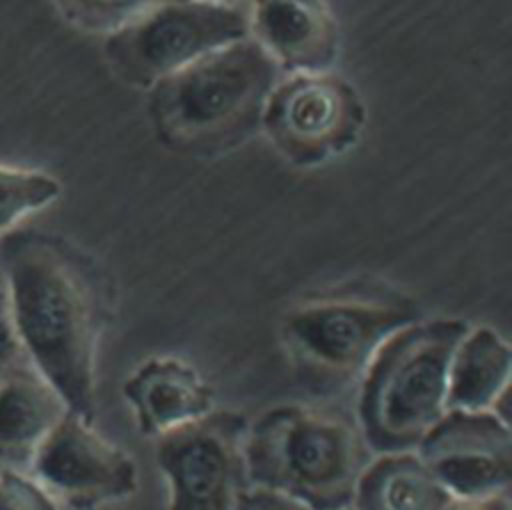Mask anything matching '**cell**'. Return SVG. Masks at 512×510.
<instances>
[{
	"label": "cell",
	"mask_w": 512,
	"mask_h": 510,
	"mask_svg": "<svg viewBox=\"0 0 512 510\" xmlns=\"http://www.w3.org/2000/svg\"><path fill=\"white\" fill-rule=\"evenodd\" d=\"M60 190L62 186L52 174L0 166V236L24 216L52 204Z\"/></svg>",
	"instance_id": "16"
},
{
	"label": "cell",
	"mask_w": 512,
	"mask_h": 510,
	"mask_svg": "<svg viewBox=\"0 0 512 510\" xmlns=\"http://www.w3.org/2000/svg\"><path fill=\"white\" fill-rule=\"evenodd\" d=\"M0 276L22 354L92 422L96 354L112 318L108 276L76 244L32 230L0 240Z\"/></svg>",
	"instance_id": "1"
},
{
	"label": "cell",
	"mask_w": 512,
	"mask_h": 510,
	"mask_svg": "<svg viewBox=\"0 0 512 510\" xmlns=\"http://www.w3.org/2000/svg\"><path fill=\"white\" fill-rule=\"evenodd\" d=\"M136 426L144 436H164L214 410L212 388L200 372L176 356L144 360L122 384Z\"/></svg>",
	"instance_id": "12"
},
{
	"label": "cell",
	"mask_w": 512,
	"mask_h": 510,
	"mask_svg": "<svg viewBox=\"0 0 512 510\" xmlns=\"http://www.w3.org/2000/svg\"><path fill=\"white\" fill-rule=\"evenodd\" d=\"M158 0H52L56 10L76 28L90 34H112Z\"/></svg>",
	"instance_id": "17"
},
{
	"label": "cell",
	"mask_w": 512,
	"mask_h": 510,
	"mask_svg": "<svg viewBox=\"0 0 512 510\" xmlns=\"http://www.w3.org/2000/svg\"><path fill=\"white\" fill-rule=\"evenodd\" d=\"M366 122L368 108L350 80L332 70L292 72L272 86L260 130L286 162L314 168L352 150Z\"/></svg>",
	"instance_id": "7"
},
{
	"label": "cell",
	"mask_w": 512,
	"mask_h": 510,
	"mask_svg": "<svg viewBox=\"0 0 512 510\" xmlns=\"http://www.w3.org/2000/svg\"><path fill=\"white\" fill-rule=\"evenodd\" d=\"M248 36L238 6L202 0H158L106 36L104 54L128 84L150 88L196 58Z\"/></svg>",
	"instance_id": "6"
},
{
	"label": "cell",
	"mask_w": 512,
	"mask_h": 510,
	"mask_svg": "<svg viewBox=\"0 0 512 510\" xmlns=\"http://www.w3.org/2000/svg\"><path fill=\"white\" fill-rule=\"evenodd\" d=\"M20 352L22 350H20L16 334L12 330L4 284H2V276H0V374L18 358Z\"/></svg>",
	"instance_id": "20"
},
{
	"label": "cell",
	"mask_w": 512,
	"mask_h": 510,
	"mask_svg": "<svg viewBox=\"0 0 512 510\" xmlns=\"http://www.w3.org/2000/svg\"><path fill=\"white\" fill-rule=\"evenodd\" d=\"M346 510H354V508H346Z\"/></svg>",
	"instance_id": "23"
},
{
	"label": "cell",
	"mask_w": 512,
	"mask_h": 510,
	"mask_svg": "<svg viewBox=\"0 0 512 510\" xmlns=\"http://www.w3.org/2000/svg\"><path fill=\"white\" fill-rule=\"evenodd\" d=\"M282 76L250 36L220 46L148 88V116L170 150L212 156L260 130L262 110Z\"/></svg>",
	"instance_id": "2"
},
{
	"label": "cell",
	"mask_w": 512,
	"mask_h": 510,
	"mask_svg": "<svg viewBox=\"0 0 512 510\" xmlns=\"http://www.w3.org/2000/svg\"><path fill=\"white\" fill-rule=\"evenodd\" d=\"M234 510H310V508L280 492L250 486L240 494Z\"/></svg>",
	"instance_id": "19"
},
{
	"label": "cell",
	"mask_w": 512,
	"mask_h": 510,
	"mask_svg": "<svg viewBox=\"0 0 512 510\" xmlns=\"http://www.w3.org/2000/svg\"><path fill=\"white\" fill-rule=\"evenodd\" d=\"M420 320L408 296L382 286L352 284L294 304L280 338L304 388L334 398L358 388L382 344Z\"/></svg>",
	"instance_id": "4"
},
{
	"label": "cell",
	"mask_w": 512,
	"mask_h": 510,
	"mask_svg": "<svg viewBox=\"0 0 512 510\" xmlns=\"http://www.w3.org/2000/svg\"><path fill=\"white\" fill-rule=\"evenodd\" d=\"M510 374L508 342L490 326H468L450 358L446 410L498 412V404L508 394Z\"/></svg>",
	"instance_id": "14"
},
{
	"label": "cell",
	"mask_w": 512,
	"mask_h": 510,
	"mask_svg": "<svg viewBox=\"0 0 512 510\" xmlns=\"http://www.w3.org/2000/svg\"><path fill=\"white\" fill-rule=\"evenodd\" d=\"M466 330L460 318H420L376 352L356 388L354 408L374 454L416 450L446 414L448 366Z\"/></svg>",
	"instance_id": "5"
},
{
	"label": "cell",
	"mask_w": 512,
	"mask_h": 510,
	"mask_svg": "<svg viewBox=\"0 0 512 510\" xmlns=\"http://www.w3.org/2000/svg\"><path fill=\"white\" fill-rule=\"evenodd\" d=\"M66 412L58 390L20 352L0 374V464L28 468L42 440Z\"/></svg>",
	"instance_id": "13"
},
{
	"label": "cell",
	"mask_w": 512,
	"mask_h": 510,
	"mask_svg": "<svg viewBox=\"0 0 512 510\" xmlns=\"http://www.w3.org/2000/svg\"><path fill=\"white\" fill-rule=\"evenodd\" d=\"M0 510H58L56 500L24 470L0 468Z\"/></svg>",
	"instance_id": "18"
},
{
	"label": "cell",
	"mask_w": 512,
	"mask_h": 510,
	"mask_svg": "<svg viewBox=\"0 0 512 510\" xmlns=\"http://www.w3.org/2000/svg\"><path fill=\"white\" fill-rule=\"evenodd\" d=\"M26 470L54 500L76 510L130 498L138 488L134 460L70 410L42 440Z\"/></svg>",
	"instance_id": "9"
},
{
	"label": "cell",
	"mask_w": 512,
	"mask_h": 510,
	"mask_svg": "<svg viewBox=\"0 0 512 510\" xmlns=\"http://www.w3.org/2000/svg\"><path fill=\"white\" fill-rule=\"evenodd\" d=\"M416 454L452 498H488L510 488V426L498 412L446 410Z\"/></svg>",
	"instance_id": "10"
},
{
	"label": "cell",
	"mask_w": 512,
	"mask_h": 510,
	"mask_svg": "<svg viewBox=\"0 0 512 510\" xmlns=\"http://www.w3.org/2000/svg\"><path fill=\"white\" fill-rule=\"evenodd\" d=\"M202 2H210V4H222V6H238V2H242V0H202Z\"/></svg>",
	"instance_id": "22"
},
{
	"label": "cell",
	"mask_w": 512,
	"mask_h": 510,
	"mask_svg": "<svg viewBox=\"0 0 512 510\" xmlns=\"http://www.w3.org/2000/svg\"><path fill=\"white\" fill-rule=\"evenodd\" d=\"M248 424L236 410H210L158 438L156 462L168 482L166 510H234L250 488Z\"/></svg>",
	"instance_id": "8"
},
{
	"label": "cell",
	"mask_w": 512,
	"mask_h": 510,
	"mask_svg": "<svg viewBox=\"0 0 512 510\" xmlns=\"http://www.w3.org/2000/svg\"><path fill=\"white\" fill-rule=\"evenodd\" d=\"M248 36L282 74L332 70L340 28L328 0H250Z\"/></svg>",
	"instance_id": "11"
},
{
	"label": "cell",
	"mask_w": 512,
	"mask_h": 510,
	"mask_svg": "<svg viewBox=\"0 0 512 510\" xmlns=\"http://www.w3.org/2000/svg\"><path fill=\"white\" fill-rule=\"evenodd\" d=\"M452 496L434 478L416 450L374 454L362 472L354 510H444Z\"/></svg>",
	"instance_id": "15"
},
{
	"label": "cell",
	"mask_w": 512,
	"mask_h": 510,
	"mask_svg": "<svg viewBox=\"0 0 512 510\" xmlns=\"http://www.w3.org/2000/svg\"><path fill=\"white\" fill-rule=\"evenodd\" d=\"M444 510H512L510 492L494 494L488 498H474V500L452 498Z\"/></svg>",
	"instance_id": "21"
},
{
	"label": "cell",
	"mask_w": 512,
	"mask_h": 510,
	"mask_svg": "<svg viewBox=\"0 0 512 510\" xmlns=\"http://www.w3.org/2000/svg\"><path fill=\"white\" fill-rule=\"evenodd\" d=\"M250 486L290 496L310 510H346L374 452L354 412L332 404H282L248 424Z\"/></svg>",
	"instance_id": "3"
}]
</instances>
